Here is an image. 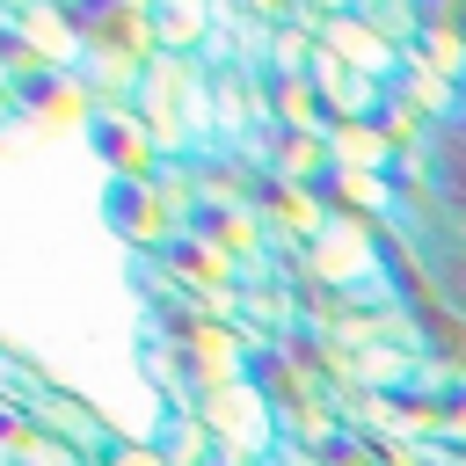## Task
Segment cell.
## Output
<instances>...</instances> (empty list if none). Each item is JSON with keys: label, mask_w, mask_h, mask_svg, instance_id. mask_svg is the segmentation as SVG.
<instances>
[{"label": "cell", "mask_w": 466, "mask_h": 466, "mask_svg": "<svg viewBox=\"0 0 466 466\" xmlns=\"http://www.w3.org/2000/svg\"><path fill=\"white\" fill-rule=\"evenodd\" d=\"M430 269H437V291H444V306H451V313H466V233H451V240L430 255Z\"/></svg>", "instance_id": "cell-2"}, {"label": "cell", "mask_w": 466, "mask_h": 466, "mask_svg": "<svg viewBox=\"0 0 466 466\" xmlns=\"http://www.w3.org/2000/svg\"><path fill=\"white\" fill-rule=\"evenodd\" d=\"M430 189L444 197L451 218H466V116H451V124L430 138Z\"/></svg>", "instance_id": "cell-1"}]
</instances>
